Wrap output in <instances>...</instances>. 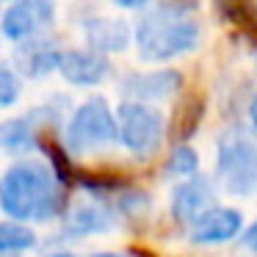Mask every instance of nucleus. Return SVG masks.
Returning a JSON list of instances; mask_svg holds the SVG:
<instances>
[{
	"mask_svg": "<svg viewBox=\"0 0 257 257\" xmlns=\"http://www.w3.org/2000/svg\"><path fill=\"white\" fill-rule=\"evenodd\" d=\"M0 207L17 224L50 221L64 207L61 177L42 161H20L0 177Z\"/></svg>",
	"mask_w": 257,
	"mask_h": 257,
	"instance_id": "obj_1",
	"label": "nucleus"
},
{
	"mask_svg": "<svg viewBox=\"0 0 257 257\" xmlns=\"http://www.w3.org/2000/svg\"><path fill=\"white\" fill-rule=\"evenodd\" d=\"M194 6L158 3L136 28V45L144 61H169L191 53L199 45V23L191 17Z\"/></svg>",
	"mask_w": 257,
	"mask_h": 257,
	"instance_id": "obj_2",
	"label": "nucleus"
},
{
	"mask_svg": "<svg viewBox=\"0 0 257 257\" xmlns=\"http://www.w3.org/2000/svg\"><path fill=\"white\" fill-rule=\"evenodd\" d=\"M216 180L227 194L249 196L257 191V144L240 130H227L218 139Z\"/></svg>",
	"mask_w": 257,
	"mask_h": 257,
	"instance_id": "obj_3",
	"label": "nucleus"
},
{
	"mask_svg": "<svg viewBox=\"0 0 257 257\" xmlns=\"http://www.w3.org/2000/svg\"><path fill=\"white\" fill-rule=\"evenodd\" d=\"M119 141L116 119L102 97H91L75 111L72 122L67 127V150L75 155H83L97 147H108Z\"/></svg>",
	"mask_w": 257,
	"mask_h": 257,
	"instance_id": "obj_4",
	"label": "nucleus"
},
{
	"mask_svg": "<svg viewBox=\"0 0 257 257\" xmlns=\"http://www.w3.org/2000/svg\"><path fill=\"white\" fill-rule=\"evenodd\" d=\"M116 130H119V141L133 155L150 158L161 147L163 133H166V122H163L161 111L144 105V102H124L119 108Z\"/></svg>",
	"mask_w": 257,
	"mask_h": 257,
	"instance_id": "obj_5",
	"label": "nucleus"
},
{
	"mask_svg": "<svg viewBox=\"0 0 257 257\" xmlns=\"http://www.w3.org/2000/svg\"><path fill=\"white\" fill-rule=\"evenodd\" d=\"M53 3H45V0H23V3H14L3 12L0 17V31L3 36L12 42H28L39 34L42 28L53 23Z\"/></svg>",
	"mask_w": 257,
	"mask_h": 257,
	"instance_id": "obj_6",
	"label": "nucleus"
},
{
	"mask_svg": "<svg viewBox=\"0 0 257 257\" xmlns=\"http://www.w3.org/2000/svg\"><path fill=\"white\" fill-rule=\"evenodd\" d=\"M213 188L205 177H191L180 183L172 194V213L183 224H196L207 210H213Z\"/></svg>",
	"mask_w": 257,
	"mask_h": 257,
	"instance_id": "obj_7",
	"label": "nucleus"
},
{
	"mask_svg": "<svg viewBox=\"0 0 257 257\" xmlns=\"http://www.w3.org/2000/svg\"><path fill=\"white\" fill-rule=\"evenodd\" d=\"M243 227V216L232 207H213L196 224H191V240L194 243H224L232 240Z\"/></svg>",
	"mask_w": 257,
	"mask_h": 257,
	"instance_id": "obj_8",
	"label": "nucleus"
},
{
	"mask_svg": "<svg viewBox=\"0 0 257 257\" xmlns=\"http://www.w3.org/2000/svg\"><path fill=\"white\" fill-rule=\"evenodd\" d=\"M58 72L72 86H97L108 75V61L94 50H67L61 53Z\"/></svg>",
	"mask_w": 257,
	"mask_h": 257,
	"instance_id": "obj_9",
	"label": "nucleus"
},
{
	"mask_svg": "<svg viewBox=\"0 0 257 257\" xmlns=\"http://www.w3.org/2000/svg\"><path fill=\"white\" fill-rule=\"evenodd\" d=\"M183 78L174 69H158V72H136L122 80V91L136 100H166L180 89Z\"/></svg>",
	"mask_w": 257,
	"mask_h": 257,
	"instance_id": "obj_10",
	"label": "nucleus"
},
{
	"mask_svg": "<svg viewBox=\"0 0 257 257\" xmlns=\"http://www.w3.org/2000/svg\"><path fill=\"white\" fill-rule=\"evenodd\" d=\"M89 47L94 53H122L130 45V28L124 20H108V17H94L86 20L83 25Z\"/></svg>",
	"mask_w": 257,
	"mask_h": 257,
	"instance_id": "obj_11",
	"label": "nucleus"
},
{
	"mask_svg": "<svg viewBox=\"0 0 257 257\" xmlns=\"http://www.w3.org/2000/svg\"><path fill=\"white\" fill-rule=\"evenodd\" d=\"M108 227H111V213L105 207L94 205V202L75 205L69 210L67 221H64V229L72 235H94V232H102Z\"/></svg>",
	"mask_w": 257,
	"mask_h": 257,
	"instance_id": "obj_12",
	"label": "nucleus"
},
{
	"mask_svg": "<svg viewBox=\"0 0 257 257\" xmlns=\"http://www.w3.org/2000/svg\"><path fill=\"white\" fill-rule=\"evenodd\" d=\"M34 119H36V113L3 122L0 124V147L6 152H14V155L31 152L36 147V133H39V130L34 127Z\"/></svg>",
	"mask_w": 257,
	"mask_h": 257,
	"instance_id": "obj_13",
	"label": "nucleus"
},
{
	"mask_svg": "<svg viewBox=\"0 0 257 257\" xmlns=\"http://www.w3.org/2000/svg\"><path fill=\"white\" fill-rule=\"evenodd\" d=\"M36 246V235L31 227L17 221H0V257L3 254H20Z\"/></svg>",
	"mask_w": 257,
	"mask_h": 257,
	"instance_id": "obj_14",
	"label": "nucleus"
},
{
	"mask_svg": "<svg viewBox=\"0 0 257 257\" xmlns=\"http://www.w3.org/2000/svg\"><path fill=\"white\" fill-rule=\"evenodd\" d=\"M23 94V80L12 69V64L0 61V108H9L20 100Z\"/></svg>",
	"mask_w": 257,
	"mask_h": 257,
	"instance_id": "obj_15",
	"label": "nucleus"
},
{
	"mask_svg": "<svg viewBox=\"0 0 257 257\" xmlns=\"http://www.w3.org/2000/svg\"><path fill=\"white\" fill-rule=\"evenodd\" d=\"M196 166H199V158L191 147H177L166 161V172L174 177H194Z\"/></svg>",
	"mask_w": 257,
	"mask_h": 257,
	"instance_id": "obj_16",
	"label": "nucleus"
},
{
	"mask_svg": "<svg viewBox=\"0 0 257 257\" xmlns=\"http://www.w3.org/2000/svg\"><path fill=\"white\" fill-rule=\"evenodd\" d=\"M58 64H61V53L53 50V47L39 45L34 50V56H28V72L31 75H47L53 69H58Z\"/></svg>",
	"mask_w": 257,
	"mask_h": 257,
	"instance_id": "obj_17",
	"label": "nucleus"
},
{
	"mask_svg": "<svg viewBox=\"0 0 257 257\" xmlns=\"http://www.w3.org/2000/svg\"><path fill=\"white\" fill-rule=\"evenodd\" d=\"M240 243H243L246 249L257 251V221H254V224H251V227L243 232V238H240Z\"/></svg>",
	"mask_w": 257,
	"mask_h": 257,
	"instance_id": "obj_18",
	"label": "nucleus"
},
{
	"mask_svg": "<svg viewBox=\"0 0 257 257\" xmlns=\"http://www.w3.org/2000/svg\"><path fill=\"white\" fill-rule=\"evenodd\" d=\"M249 119H251V124L257 127V97L251 100V105H249Z\"/></svg>",
	"mask_w": 257,
	"mask_h": 257,
	"instance_id": "obj_19",
	"label": "nucleus"
},
{
	"mask_svg": "<svg viewBox=\"0 0 257 257\" xmlns=\"http://www.w3.org/2000/svg\"><path fill=\"white\" fill-rule=\"evenodd\" d=\"M91 257H130V254H122V251H97Z\"/></svg>",
	"mask_w": 257,
	"mask_h": 257,
	"instance_id": "obj_20",
	"label": "nucleus"
},
{
	"mask_svg": "<svg viewBox=\"0 0 257 257\" xmlns=\"http://www.w3.org/2000/svg\"><path fill=\"white\" fill-rule=\"evenodd\" d=\"M53 257H78V254H72V251H56Z\"/></svg>",
	"mask_w": 257,
	"mask_h": 257,
	"instance_id": "obj_21",
	"label": "nucleus"
}]
</instances>
